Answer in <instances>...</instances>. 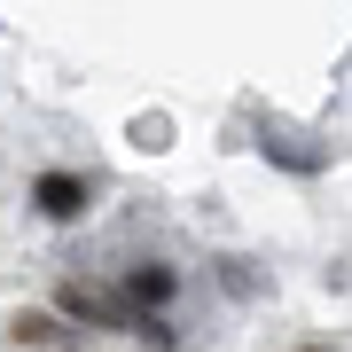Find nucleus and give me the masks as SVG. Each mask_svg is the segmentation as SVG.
<instances>
[{
  "label": "nucleus",
  "mask_w": 352,
  "mask_h": 352,
  "mask_svg": "<svg viewBox=\"0 0 352 352\" xmlns=\"http://www.w3.org/2000/svg\"><path fill=\"white\" fill-rule=\"evenodd\" d=\"M126 337H141V344H149V352H180V329L164 321V314H141V321L126 329Z\"/></svg>",
  "instance_id": "obj_5"
},
{
  "label": "nucleus",
  "mask_w": 352,
  "mask_h": 352,
  "mask_svg": "<svg viewBox=\"0 0 352 352\" xmlns=\"http://www.w3.org/2000/svg\"><path fill=\"white\" fill-rule=\"evenodd\" d=\"M87 204H94V180H87V173H39V180H32V212L55 219V227L87 219Z\"/></svg>",
  "instance_id": "obj_3"
},
{
  "label": "nucleus",
  "mask_w": 352,
  "mask_h": 352,
  "mask_svg": "<svg viewBox=\"0 0 352 352\" xmlns=\"http://www.w3.org/2000/svg\"><path fill=\"white\" fill-rule=\"evenodd\" d=\"M305 352H337V344H305Z\"/></svg>",
  "instance_id": "obj_6"
},
{
  "label": "nucleus",
  "mask_w": 352,
  "mask_h": 352,
  "mask_svg": "<svg viewBox=\"0 0 352 352\" xmlns=\"http://www.w3.org/2000/svg\"><path fill=\"white\" fill-rule=\"evenodd\" d=\"M55 314H63V321H87V329H133V314L118 305V289H102L87 274H63V282H55Z\"/></svg>",
  "instance_id": "obj_1"
},
{
  "label": "nucleus",
  "mask_w": 352,
  "mask_h": 352,
  "mask_svg": "<svg viewBox=\"0 0 352 352\" xmlns=\"http://www.w3.org/2000/svg\"><path fill=\"white\" fill-rule=\"evenodd\" d=\"M173 298H180V274H173L164 258H133L126 282H118V305H126L133 321H141V314H164Z\"/></svg>",
  "instance_id": "obj_2"
},
{
  "label": "nucleus",
  "mask_w": 352,
  "mask_h": 352,
  "mask_svg": "<svg viewBox=\"0 0 352 352\" xmlns=\"http://www.w3.org/2000/svg\"><path fill=\"white\" fill-rule=\"evenodd\" d=\"M8 337H16V344H71L55 314H16V321H8Z\"/></svg>",
  "instance_id": "obj_4"
}]
</instances>
